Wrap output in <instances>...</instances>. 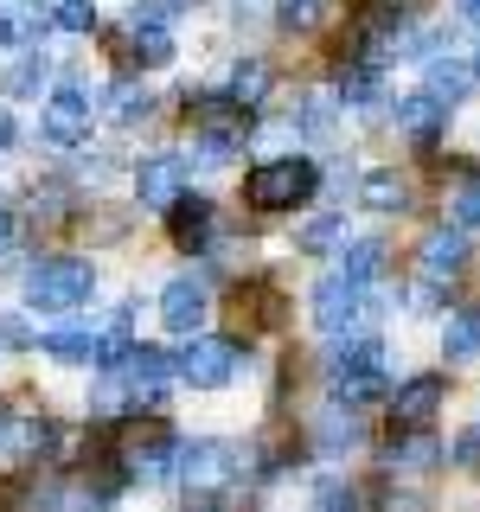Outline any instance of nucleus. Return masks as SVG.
I'll list each match as a JSON object with an SVG mask.
<instances>
[{"mask_svg":"<svg viewBox=\"0 0 480 512\" xmlns=\"http://www.w3.org/2000/svg\"><path fill=\"white\" fill-rule=\"evenodd\" d=\"M359 205H372V212H404V205H410V180L397 167H372L359 180Z\"/></svg>","mask_w":480,"mask_h":512,"instance_id":"obj_19","label":"nucleus"},{"mask_svg":"<svg viewBox=\"0 0 480 512\" xmlns=\"http://www.w3.org/2000/svg\"><path fill=\"white\" fill-rule=\"evenodd\" d=\"M340 103H378V58L340 64Z\"/></svg>","mask_w":480,"mask_h":512,"instance_id":"obj_23","label":"nucleus"},{"mask_svg":"<svg viewBox=\"0 0 480 512\" xmlns=\"http://www.w3.org/2000/svg\"><path fill=\"white\" fill-rule=\"evenodd\" d=\"M173 13V0H135L128 7V26H154V20H167Z\"/></svg>","mask_w":480,"mask_h":512,"instance_id":"obj_36","label":"nucleus"},{"mask_svg":"<svg viewBox=\"0 0 480 512\" xmlns=\"http://www.w3.org/2000/svg\"><path fill=\"white\" fill-rule=\"evenodd\" d=\"M186 122L199 128V160H231L237 148H244L256 109L237 103L231 90H212V96H186Z\"/></svg>","mask_w":480,"mask_h":512,"instance_id":"obj_1","label":"nucleus"},{"mask_svg":"<svg viewBox=\"0 0 480 512\" xmlns=\"http://www.w3.org/2000/svg\"><path fill=\"white\" fill-rule=\"evenodd\" d=\"M128 32H135V58H141V64H173V58H180V45H173L167 20H154V26H128Z\"/></svg>","mask_w":480,"mask_h":512,"instance_id":"obj_28","label":"nucleus"},{"mask_svg":"<svg viewBox=\"0 0 480 512\" xmlns=\"http://www.w3.org/2000/svg\"><path fill=\"white\" fill-rule=\"evenodd\" d=\"M378 314V288L372 282H352L346 269H333V276H320L314 282V327L320 333H352V327H365V320Z\"/></svg>","mask_w":480,"mask_h":512,"instance_id":"obj_4","label":"nucleus"},{"mask_svg":"<svg viewBox=\"0 0 480 512\" xmlns=\"http://www.w3.org/2000/svg\"><path fill=\"white\" fill-rule=\"evenodd\" d=\"M442 122H448V103H442L436 90H416V96H404V103H397V128H404V135H416L423 148L442 135Z\"/></svg>","mask_w":480,"mask_h":512,"instance_id":"obj_14","label":"nucleus"},{"mask_svg":"<svg viewBox=\"0 0 480 512\" xmlns=\"http://www.w3.org/2000/svg\"><path fill=\"white\" fill-rule=\"evenodd\" d=\"M0 346H32V327L20 314H0Z\"/></svg>","mask_w":480,"mask_h":512,"instance_id":"obj_37","label":"nucleus"},{"mask_svg":"<svg viewBox=\"0 0 480 512\" xmlns=\"http://www.w3.org/2000/svg\"><path fill=\"white\" fill-rule=\"evenodd\" d=\"M455 461H468V468H480V423L455 436Z\"/></svg>","mask_w":480,"mask_h":512,"instance_id":"obj_39","label":"nucleus"},{"mask_svg":"<svg viewBox=\"0 0 480 512\" xmlns=\"http://www.w3.org/2000/svg\"><path fill=\"white\" fill-rule=\"evenodd\" d=\"M263 13V0H237V20H256Z\"/></svg>","mask_w":480,"mask_h":512,"instance_id":"obj_43","label":"nucleus"},{"mask_svg":"<svg viewBox=\"0 0 480 512\" xmlns=\"http://www.w3.org/2000/svg\"><path fill=\"white\" fill-rule=\"evenodd\" d=\"M122 372H128V384H135V404H148V416H160V404H167V384L180 378V365H173L160 346H135L122 359Z\"/></svg>","mask_w":480,"mask_h":512,"instance_id":"obj_9","label":"nucleus"},{"mask_svg":"<svg viewBox=\"0 0 480 512\" xmlns=\"http://www.w3.org/2000/svg\"><path fill=\"white\" fill-rule=\"evenodd\" d=\"M314 500H320V506H352L359 493H352L346 480H320V493H314Z\"/></svg>","mask_w":480,"mask_h":512,"instance_id":"obj_38","label":"nucleus"},{"mask_svg":"<svg viewBox=\"0 0 480 512\" xmlns=\"http://www.w3.org/2000/svg\"><path fill=\"white\" fill-rule=\"evenodd\" d=\"M340 244H346V218L340 212H320V218L301 224V250H308V256H327V250H340Z\"/></svg>","mask_w":480,"mask_h":512,"instance_id":"obj_26","label":"nucleus"},{"mask_svg":"<svg viewBox=\"0 0 480 512\" xmlns=\"http://www.w3.org/2000/svg\"><path fill=\"white\" fill-rule=\"evenodd\" d=\"M128 397H135V384H128V372H122V365H103V378H96V397H90V410L103 416V423H116Z\"/></svg>","mask_w":480,"mask_h":512,"instance_id":"obj_22","label":"nucleus"},{"mask_svg":"<svg viewBox=\"0 0 480 512\" xmlns=\"http://www.w3.org/2000/svg\"><path fill=\"white\" fill-rule=\"evenodd\" d=\"M333 122H340V103H333L327 90L301 96V109H295V128H301V135H333Z\"/></svg>","mask_w":480,"mask_h":512,"instance_id":"obj_29","label":"nucleus"},{"mask_svg":"<svg viewBox=\"0 0 480 512\" xmlns=\"http://www.w3.org/2000/svg\"><path fill=\"white\" fill-rule=\"evenodd\" d=\"M468 231L461 224H442V231H429L423 237V276H442V282H455L461 269H468Z\"/></svg>","mask_w":480,"mask_h":512,"instance_id":"obj_12","label":"nucleus"},{"mask_svg":"<svg viewBox=\"0 0 480 512\" xmlns=\"http://www.w3.org/2000/svg\"><path fill=\"white\" fill-rule=\"evenodd\" d=\"M109 116L116 122H148L154 116V96H148V84H135V77H122V84H109Z\"/></svg>","mask_w":480,"mask_h":512,"instance_id":"obj_21","label":"nucleus"},{"mask_svg":"<svg viewBox=\"0 0 480 512\" xmlns=\"http://www.w3.org/2000/svg\"><path fill=\"white\" fill-rule=\"evenodd\" d=\"M7 436H13V410H0V455H7Z\"/></svg>","mask_w":480,"mask_h":512,"instance_id":"obj_44","label":"nucleus"},{"mask_svg":"<svg viewBox=\"0 0 480 512\" xmlns=\"http://www.w3.org/2000/svg\"><path fill=\"white\" fill-rule=\"evenodd\" d=\"M436 301H442V276H423V282L410 288V308L416 314H436Z\"/></svg>","mask_w":480,"mask_h":512,"instance_id":"obj_35","label":"nucleus"},{"mask_svg":"<svg viewBox=\"0 0 480 512\" xmlns=\"http://www.w3.org/2000/svg\"><path fill=\"white\" fill-rule=\"evenodd\" d=\"M45 84H52V58L26 45V52L7 64V77H0V96H7V103H26V96H39Z\"/></svg>","mask_w":480,"mask_h":512,"instance_id":"obj_16","label":"nucleus"},{"mask_svg":"<svg viewBox=\"0 0 480 512\" xmlns=\"http://www.w3.org/2000/svg\"><path fill=\"white\" fill-rule=\"evenodd\" d=\"M90 116H96V103L77 84H64L45 96V109H39V135L52 141V148H84L90 141Z\"/></svg>","mask_w":480,"mask_h":512,"instance_id":"obj_7","label":"nucleus"},{"mask_svg":"<svg viewBox=\"0 0 480 512\" xmlns=\"http://www.w3.org/2000/svg\"><path fill=\"white\" fill-rule=\"evenodd\" d=\"M52 32V7L39 0H0V52H26Z\"/></svg>","mask_w":480,"mask_h":512,"instance_id":"obj_11","label":"nucleus"},{"mask_svg":"<svg viewBox=\"0 0 480 512\" xmlns=\"http://www.w3.org/2000/svg\"><path fill=\"white\" fill-rule=\"evenodd\" d=\"M333 397H340L346 410L384 404V397H391V391H384V365H378V372H352V378H333Z\"/></svg>","mask_w":480,"mask_h":512,"instance_id":"obj_24","label":"nucleus"},{"mask_svg":"<svg viewBox=\"0 0 480 512\" xmlns=\"http://www.w3.org/2000/svg\"><path fill=\"white\" fill-rule=\"evenodd\" d=\"M186 180H192V160H186V154H154V160H141V173H135L141 212H167V205L186 192Z\"/></svg>","mask_w":480,"mask_h":512,"instance_id":"obj_8","label":"nucleus"},{"mask_svg":"<svg viewBox=\"0 0 480 512\" xmlns=\"http://www.w3.org/2000/svg\"><path fill=\"white\" fill-rule=\"evenodd\" d=\"M244 474V461H237L231 442H180L173 448V480H180V493H224L231 480Z\"/></svg>","mask_w":480,"mask_h":512,"instance_id":"obj_5","label":"nucleus"},{"mask_svg":"<svg viewBox=\"0 0 480 512\" xmlns=\"http://www.w3.org/2000/svg\"><path fill=\"white\" fill-rule=\"evenodd\" d=\"M480 84V71H474V58H429V71H423V90H436L448 109L461 103Z\"/></svg>","mask_w":480,"mask_h":512,"instance_id":"obj_17","label":"nucleus"},{"mask_svg":"<svg viewBox=\"0 0 480 512\" xmlns=\"http://www.w3.org/2000/svg\"><path fill=\"white\" fill-rule=\"evenodd\" d=\"M461 20H468V26L480 32V0H461Z\"/></svg>","mask_w":480,"mask_h":512,"instance_id":"obj_42","label":"nucleus"},{"mask_svg":"<svg viewBox=\"0 0 480 512\" xmlns=\"http://www.w3.org/2000/svg\"><path fill=\"white\" fill-rule=\"evenodd\" d=\"M436 461H442V442L429 436L423 423H410V436H404V442L384 448V468H391V474H429Z\"/></svg>","mask_w":480,"mask_h":512,"instance_id":"obj_13","label":"nucleus"},{"mask_svg":"<svg viewBox=\"0 0 480 512\" xmlns=\"http://www.w3.org/2000/svg\"><path fill=\"white\" fill-rule=\"evenodd\" d=\"M340 269H346L352 282H378L384 276V244H378V237H365V244L340 250Z\"/></svg>","mask_w":480,"mask_h":512,"instance_id":"obj_30","label":"nucleus"},{"mask_svg":"<svg viewBox=\"0 0 480 512\" xmlns=\"http://www.w3.org/2000/svg\"><path fill=\"white\" fill-rule=\"evenodd\" d=\"M7 148H13V116L0 109V154H7Z\"/></svg>","mask_w":480,"mask_h":512,"instance_id":"obj_41","label":"nucleus"},{"mask_svg":"<svg viewBox=\"0 0 480 512\" xmlns=\"http://www.w3.org/2000/svg\"><path fill=\"white\" fill-rule=\"evenodd\" d=\"M442 352H448V359H474V352H480V308H461L455 320H448Z\"/></svg>","mask_w":480,"mask_h":512,"instance_id":"obj_27","label":"nucleus"},{"mask_svg":"<svg viewBox=\"0 0 480 512\" xmlns=\"http://www.w3.org/2000/svg\"><path fill=\"white\" fill-rule=\"evenodd\" d=\"M39 352H45V359H58V365H96V340H90V333H71V327L45 333Z\"/></svg>","mask_w":480,"mask_h":512,"instance_id":"obj_25","label":"nucleus"},{"mask_svg":"<svg viewBox=\"0 0 480 512\" xmlns=\"http://www.w3.org/2000/svg\"><path fill=\"white\" fill-rule=\"evenodd\" d=\"M173 7H192V0H173Z\"/></svg>","mask_w":480,"mask_h":512,"instance_id":"obj_45","label":"nucleus"},{"mask_svg":"<svg viewBox=\"0 0 480 512\" xmlns=\"http://www.w3.org/2000/svg\"><path fill=\"white\" fill-rule=\"evenodd\" d=\"M173 365H180V384H192V391H224L244 372V352H237V340H218V333H186V352Z\"/></svg>","mask_w":480,"mask_h":512,"instance_id":"obj_6","label":"nucleus"},{"mask_svg":"<svg viewBox=\"0 0 480 512\" xmlns=\"http://www.w3.org/2000/svg\"><path fill=\"white\" fill-rule=\"evenodd\" d=\"M90 288H96V269L84 263V256H45V263L26 269V301H32L39 314H71V308H84Z\"/></svg>","mask_w":480,"mask_h":512,"instance_id":"obj_3","label":"nucleus"},{"mask_svg":"<svg viewBox=\"0 0 480 512\" xmlns=\"http://www.w3.org/2000/svg\"><path fill=\"white\" fill-rule=\"evenodd\" d=\"M231 96H237V103H263V96H269V64L263 58H244V64H237V71H231Z\"/></svg>","mask_w":480,"mask_h":512,"instance_id":"obj_31","label":"nucleus"},{"mask_svg":"<svg viewBox=\"0 0 480 512\" xmlns=\"http://www.w3.org/2000/svg\"><path fill=\"white\" fill-rule=\"evenodd\" d=\"M167 224H173V244L180 250H199L205 237H212V199H186L180 192V199L167 205Z\"/></svg>","mask_w":480,"mask_h":512,"instance_id":"obj_18","label":"nucleus"},{"mask_svg":"<svg viewBox=\"0 0 480 512\" xmlns=\"http://www.w3.org/2000/svg\"><path fill=\"white\" fill-rule=\"evenodd\" d=\"M384 365V346L378 340H340L327 352V378H352V372H378Z\"/></svg>","mask_w":480,"mask_h":512,"instance_id":"obj_20","label":"nucleus"},{"mask_svg":"<svg viewBox=\"0 0 480 512\" xmlns=\"http://www.w3.org/2000/svg\"><path fill=\"white\" fill-rule=\"evenodd\" d=\"M276 20H282V26H295V32H308V26L320 20V0H282Z\"/></svg>","mask_w":480,"mask_h":512,"instance_id":"obj_34","label":"nucleus"},{"mask_svg":"<svg viewBox=\"0 0 480 512\" xmlns=\"http://www.w3.org/2000/svg\"><path fill=\"white\" fill-rule=\"evenodd\" d=\"M52 26L58 32H90L96 26V0H58V7H52Z\"/></svg>","mask_w":480,"mask_h":512,"instance_id":"obj_32","label":"nucleus"},{"mask_svg":"<svg viewBox=\"0 0 480 512\" xmlns=\"http://www.w3.org/2000/svg\"><path fill=\"white\" fill-rule=\"evenodd\" d=\"M436 410H442V378L436 372H423V378H410V384L391 391V416H397V423H429Z\"/></svg>","mask_w":480,"mask_h":512,"instance_id":"obj_15","label":"nucleus"},{"mask_svg":"<svg viewBox=\"0 0 480 512\" xmlns=\"http://www.w3.org/2000/svg\"><path fill=\"white\" fill-rule=\"evenodd\" d=\"M7 244H13V212L0 205V256H7Z\"/></svg>","mask_w":480,"mask_h":512,"instance_id":"obj_40","label":"nucleus"},{"mask_svg":"<svg viewBox=\"0 0 480 512\" xmlns=\"http://www.w3.org/2000/svg\"><path fill=\"white\" fill-rule=\"evenodd\" d=\"M448 218H455L461 231H480V180H468L455 199H448Z\"/></svg>","mask_w":480,"mask_h":512,"instance_id":"obj_33","label":"nucleus"},{"mask_svg":"<svg viewBox=\"0 0 480 512\" xmlns=\"http://www.w3.org/2000/svg\"><path fill=\"white\" fill-rule=\"evenodd\" d=\"M205 314H212V295H205L199 276H173L167 288H160V320H167L173 333H199Z\"/></svg>","mask_w":480,"mask_h":512,"instance_id":"obj_10","label":"nucleus"},{"mask_svg":"<svg viewBox=\"0 0 480 512\" xmlns=\"http://www.w3.org/2000/svg\"><path fill=\"white\" fill-rule=\"evenodd\" d=\"M314 186H320V167L308 154L263 160V167H250V180H244V205H256V212H288V205H308Z\"/></svg>","mask_w":480,"mask_h":512,"instance_id":"obj_2","label":"nucleus"}]
</instances>
